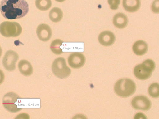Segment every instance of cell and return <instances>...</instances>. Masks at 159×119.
Returning a JSON list of instances; mask_svg holds the SVG:
<instances>
[{
    "label": "cell",
    "mask_w": 159,
    "mask_h": 119,
    "mask_svg": "<svg viewBox=\"0 0 159 119\" xmlns=\"http://www.w3.org/2000/svg\"><path fill=\"white\" fill-rule=\"evenodd\" d=\"M29 5L25 0H2L0 11L5 19H14L24 17L29 11Z\"/></svg>",
    "instance_id": "1"
},
{
    "label": "cell",
    "mask_w": 159,
    "mask_h": 119,
    "mask_svg": "<svg viewBox=\"0 0 159 119\" xmlns=\"http://www.w3.org/2000/svg\"><path fill=\"white\" fill-rule=\"evenodd\" d=\"M136 86L132 80L127 78L121 79L116 82L114 86L115 93L124 97H129L135 92Z\"/></svg>",
    "instance_id": "2"
},
{
    "label": "cell",
    "mask_w": 159,
    "mask_h": 119,
    "mask_svg": "<svg viewBox=\"0 0 159 119\" xmlns=\"http://www.w3.org/2000/svg\"><path fill=\"white\" fill-rule=\"evenodd\" d=\"M155 68L154 62L151 59H147L142 64L135 66L134 70V73L139 79L146 80L151 76Z\"/></svg>",
    "instance_id": "3"
},
{
    "label": "cell",
    "mask_w": 159,
    "mask_h": 119,
    "mask_svg": "<svg viewBox=\"0 0 159 119\" xmlns=\"http://www.w3.org/2000/svg\"><path fill=\"white\" fill-rule=\"evenodd\" d=\"M22 32L21 26L16 22L6 21L0 24V33L5 37H17Z\"/></svg>",
    "instance_id": "4"
},
{
    "label": "cell",
    "mask_w": 159,
    "mask_h": 119,
    "mask_svg": "<svg viewBox=\"0 0 159 119\" xmlns=\"http://www.w3.org/2000/svg\"><path fill=\"white\" fill-rule=\"evenodd\" d=\"M52 70L57 77L61 79L68 77L71 73L70 69L66 65L65 60L61 57L54 60L52 64Z\"/></svg>",
    "instance_id": "5"
},
{
    "label": "cell",
    "mask_w": 159,
    "mask_h": 119,
    "mask_svg": "<svg viewBox=\"0 0 159 119\" xmlns=\"http://www.w3.org/2000/svg\"><path fill=\"white\" fill-rule=\"evenodd\" d=\"M20 98L14 92H10L6 94L3 98L2 103L4 107L11 113H16L21 110L22 108H18L17 106L15 104Z\"/></svg>",
    "instance_id": "6"
},
{
    "label": "cell",
    "mask_w": 159,
    "mask_h": 119,
    "mask_svg": "<svg viewBox=\"0 0 159 119\" xmlns=\"http://www.w3.org/2000/svg\"><path fill=\"white\" fill-rule=\"evenodd\" d=\"M18 59V55L16 52L8 50L5 53L2 60L3 66L6 70L12 71L15 69L16 63Z\"/></svg>",
    "instance_id": "7"
},
{
    "label": "cell",
    "mask_w": 159,
    "mask_h": 119,
    "mask_svg": "<svg viewBox=\"0 0 159 119\" xmlns=\"http://www.w3.org/2000/svg\"><path fill=\"white\" fill-rule=\"evenodd\" d=\"M131 104L136 109L147 111L150 108L151 103L147 97L143 96H139L133 98L131 101Z\"/></svg>",
    "instance_id": "8"
},
{
    "label": "cell",
    "mask_w": 159,
    "mask_h": 119,
    "mask_svg": "<svg viewBox=\"0 0 159 119\" xmlns=\"http://www.w3.org/2000/svg\"><path fill=\"white\" fill-rule=\"evenodd\" d=\"M68 62L69 65L72 68H79L84 65L85 58L82 53L75 52L70 54L68 57Z\"/></svg>",
    "instance_id": "9"
},
{
    "label": "cell",
    "mask_w": 159,
    "mask_h": 119,
    "mask_svg": "<svg viewBox=\"0 0 159 119\" xmlns=\"http://www.w3.org/2000/svg\"><path fill=\"white\" fill-rule=\"evenodd\" d=\"M36 32L39 39L44 42L49 40L52 35L51 28L48 24L45 23L39 25L37 28Z\"/></svg>",
    "instance_id": "10"
},
{
    "label": "cell",
    "mask_w": 159,
    "mask_h": 119,
    "mask_svg": "<svg viewBox=\"0 0 159 119\" xmlns=\"http://www.w3.org/2000/svg\"><path fill=\"white\" fill-rule=\"evenodd\" d=\"M98 40L102 45L108 46L112 45L115 42V36L111 32L106 31L102 32L99 35Z\"/></svg>",
    "instance_id": "11"
},
{
    "label": "cell",
    "mask_w": 159,
    "mask_h": 119,
    "mask_svg": "<svg viewBox=\"0 0 159 119\" xmlns=\"http://www.w3.org/2000/svg\"><path fill=\"white\" fill-rule=\"evenodd\" d=\"M128 22L126 15L123 13L116 14L114 17L113 23L116 27L119 28H123L127 25Z\"/></svg>",
    "instance_id": "12"
},
{
    "label": "cell",
    "mask_w": 159,
    "mask_h": 119,
    "mask_svg": "<svg viewBox=\"0 0 159 119\" xmlns=\"http://www.w3.org/2000/svg\"><path fill=\"white\" fill-rule=\"evenodd\" d=\"M18 67L20 71L24 76H29L33 73V67L30 63L26 60H20L18 63Z\"/></svg>",
    "instance_id": "13"
},
{
    "label": "cell",
    "mask_w": 159,
    "mask_h": 119,
    "mask_svg": "<svg viewBox=\"0 0 159 119\" xmlns=\"http://www.w3.org/2000/svg\"><path fill=\"white\" fill-rule=\"evenodd\" d=\"M141 5L140 0H123V5L124 9L129 12L137 11Z\"/></svg>",
    "instance_id": "14"
},
{
    "label": "cell",
    "mask_w": 159,
    "mask_h": 119,
    "mask_svg": "<svg viewBox=\"0 0 159 119\" xmlns=\"http://www.w3.org/2000/svg\"><path fill=\"white\" fill-rule=\"evenodd\" d=\"M148 46L147 43L141 40L136 42L133 45L132 49L137 55H142L145 54L148 50Z\"/></svg>",
    "instance_id": "15"
},
{
    "label": "cell",
    "mask_w": 159,
    "mask_h": 119,
    "mask_svg": "<svg viewBox=\"0 0 159 119\" xmlns=\"http://www.w3.org/2000/svg\"><path fill=\"white\" fill-rule=\"evenodd\" d=\"M63 16L62 11L58 7L53 8L49 12V16L50 19L54 23L60 21L62 18Z\"/></svg>",
    "instance_id": "16"
},
{
    "label": "cell",
    "mask_w": 159,
    "mask_h": 119,
    "mask_svg": "<svg viewBox=\"0 0 159 119\" xmlns=\"http://www.w3.org/2000/svg\"><path fill=\"white\" fill-rule=\"evenodd\" d=\"M63 41L59 39H56L51 43L50 48L52 51L57 55L63 53L62 49L60 47L62 45Z\"/></svg>",
    "instance_id": "17"
},
{
    "label": "cell",
    "mask_w": 159,
    "mask_h": 119,
    "mask_svg": "<svg viewBox=\"0 0 159 119\" xmlns=\"http://www.w3.org/2000/svg\"><path fill=\"white\" fill-rule=\"evenodd\" d=\"M35 4L36 7L42 11L48 10L52 6L51 0H36Z\"/></svg>",
    "instance_id": "18"
},
{
    "label": "cell",
    "mask_w": 159,
    "mask_h": 119,
    "mask_svg": "<svg viewBox=\"0 0 159 119\" xmlns=\"http://www.w3.org/2000/svg\"><path fill=\"white\" fill-rule=\"evenodd\" d=\"M149 95L153 98H157L159 96V86L158 83H154L149 86L148 88Z\"/></svg>",
    "instance_id": "19"
},
{
    "label": "cell",
    "mask_w": 159,
    "mask_h": 119,
    "mask_svg": "<svg viewBox=\"0 0 159 119\" xmlns=\"http://www.w3.org/2000/svg\"><path fill=\"white\" fill-rule=\"evenodd\" d=\"M109 4L110 6V8L113 10L118 9L119 5L120 3V0H108Z\"/></svg>",
    "instance_id": "20"
},
{
    "label": "cell",
    "mask_w": 159,
    "mask_h": 119,
    "mask_svg": "<svg viewBox=\"0 0 159 119\" xmlns=\"http://www.w3.org/2000/svg\"><path fill=\"white\" fill-rule=\"evenodd\" d=\"M4 74L2 71L0 70V84L3 81L4 79Z\"/></svg>",
    "instance_id": "21"
},
{
    "label": "cell",
    "mask_w": 159,
    "mask_h": 119,
    "mask_svg": "<svg viewBox=\"0 0 159 119\" xmlns=\"http://www.w3.org/2000/svg\"><path fill=\"white\" fill-rule=\"evenodd\" d=\"M2 53V48L0 46V57L1 56Z\"/></svg>",
    "instance_id": "22"
},
{
    "label": "cell",
    "mask_w": 159,
    "mask_h": 119,
    "mask_svg": "<svg viewBox=\"0 0 159 119\" xmlns=\"http://www.w3.org/2000/svg\"><path fill=\"white\" fill-rule=\"evenodd\" d=\"M56 1L58 2H62L65 1V0H55Z\"/></svg>",
    "instance_id": "23"
}]
</instances>
